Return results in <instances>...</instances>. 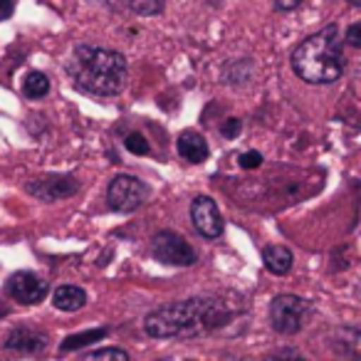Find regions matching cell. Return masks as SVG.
I'll return each instance as SVG.
<instances>
[{"instance_id": "1", "label": "cell", "mask_w": 361, "mask_h": 361, "mask_svg": "<svg viewBox=\"0 0 361 361\" xmlns=\"http://www.w3.org/2000/svg\"><path fill=\"white\" fill-rule=\"evenodd\" d=\"M228 317L231 312L218 297H188L149 312L144 317V331L154 339H183L218 329Z\"/></svg>"}, {"instance_id": "2", "label": "cell", "mask_w": 361, "mask_h": 361, "mask_svg": "<svg viewBox=\"0 0 361 361\" xmlns=\"http://www.w3.org/2000/svg\"><path fill=\"white\" fill-rule=\"evenodd\" d=\"M67 75L77 90L90 92L94 97H116L124 92L129 80L126 57L116 50L97 45H75L67 62Z\"/></svg>"}, {"instance_id": "3", "label": "cell", "mask_w": 361, "mask_h": 361, "mask_svg": "<svg viewBox=\"0 0 361 361\" xmlns=\"http://www.w3.org/2000/svg\"><path fill=\"white\" fill-rule=\"evenodd\" d=\"M344 35L339 25L329 23L319 32L305 37L300 45L292 50V70L307 85H329L336 82L344 72Z\"/></svg>"}, {"instance_id": "4", "label": "cell", "mask_w": 361, "mask_h": 361, "mask_svg": "<svg viewBox=\"0 0 361 361\" xmlns=\"http://www.w3.org/2000/svg\"><path fill=\"white\" fill-rule=\"evenodd\" d=\"M146 198H149V186L131 173L114 176L109 188H106V203H109V208L116 213L139 211V208L146 203Z\"/></svg>"}, {"instance_id": "5", "label": "cell", "mask_w": 361, "mask_h": 361, "mask_svg": "<svg viewBox=\"0 0 361 361\" xmlns=\"http://www.w3.org/2000/svg\"><path fill=\"white\" fill-rule=\"evenodd\" d=\"M310 305L297 295H277L270 305V324L277 334L292 336L305 326Z\"/></svg>"}, {"instance_id": "6", "label": "cell", "mask_w": 361, "mask_h": 361, "mask_svg": "<svg viewBox=\"0 0 361 361\" xmlns=\"http://www.w3.org/2000/svg\"><path fill=\"white\" fill-rule=\"evenodd\" d=\"M151 255L171 267H191L198 262V255L191 247V243L173 231H159L151 238Z\"/></svg>"}, {"instance_id": "7", "label": "cell", "mask_w": 361, "mask_h": 361, "mask_svg": "<svg viewBox=\"0 0 361 361\" xmlns=\"http://www.w3.org/2000/svg\"><path fill=\"white\" fill-rule=\"evenodd\" d=\"M25 191L32 198L42 203H57L62 198H70L80 191V183L72 176H62V173H50L42 176V178H32L25 183Z\"/></svg>"}, {"instance_id": "8", "label": "cell", "mask_w": 361, "mask_h": 361, "mask_svg": "<svg viewBox=\"0 0 361 361\" xmlns=\"http://www.w3.org/2000/svg\"><path fill=\"white\" fill-rule=\"evenodd\" d=\"M191 221H193V228H196L203 238H208V240L221 238L223 228H226V221H223L221 211H218V203L213 201L211 196H196L193 198Z\"/></svg>"}, {"instance_id": "9", "label": "cell", "mask_w": 361, "mask_h": 361, "mask_svg": "<svg viewBox=\"0 0 361 361\" xmlns=\"http://www.w3.org/2000/svg\"><path fill=\"white\" fill-rule=\"evenodd\" d=\"M6 290H8V295L16 302H20V305H37V302H42L47 297L50 285H47L42 277H37L35 272L20 270V272H16V275H11Z\"/></svg>"}, {"instance_id": "10", "label": "cell", "mask_w": 361, "mask_h": 361, "mask_svg": "<svg viewBox=\"0 0 361 361\" xmlns=\"http://www.w3.org/2000/svg\"><path fill=\"white\" fill-rule=\"evenodd\" d=\"M50 344V336L42 329H32V326H16V329L8 334L6 349L20 351V354H40Z\"/></svg>"}, {"instance_id": "11", "label": "cell", "mask_w": 361, "mask_h": 361, "mask_svg": "<svg viewBox=\"0 0 361 361\" xmlns=\"http://www.w3.org/2000/svg\"><path fill=\"white\" fill-rule=\"evenodd\" d=\"M176 149H178V156L188 164H201V161L208 159L211 154V146H208L206 136H201L198 131H183L176 141Z\"/></svg>"}, {"instance_id": "12", "label": "cell", "mask_w": 361, "mask_h": 361, "mask_svg": "<svg viewBox=\"0 0 361 361\" xmlns=\"http://www.w3.org/2000/svg\"><path fill=\"white\" fill-rule=\"evenodd\" d=\"M262 262H265V270L272 272V275L282 277L292 270V262H295V255H292L290 247L285 245H265L262 247Z\"/></svg>"}, {"instance_id": "13", "label": "cell", "mask_w": 361, "mask_h": 361, "mask_svg": "<svg viewBox=\"0 0 361 361\" xmlns=\"http://www.w3.org/2000/svg\"><path fill=\"white\" fill-rule=\"evenodd\" d=\"M52 305L60 312H77L87 305V292L77 285H62L52 292Z\"/></svg>"}, {"instance_id": "14", "label": "cell", "mask_w": 361, "mask_h": 361, "mask_svg": "<svg viewBox=\"0 0 361 361\" xmlns=\"http://www.w3.org/2000/svg\"><path fill=\"white\" fill-rule=\"evenodd\" d=\"M334 349L339 351L341 356H354V359H361V331L351 329V326H344L334 334Z\"/></svg>"}, {"instance_id": "15", "label": "cell", "mask_w": 361, "mask_h": 361, "mask_svg": "<svg viewBox=\"0 0 361 361\" xmlns=\"http://www.w3.org/2000/svg\"><path fill=\"white\" fill-rule=\"evenodd\" d=\"M109 334V329H87V331H80V334H70L65 341L60 344V354H70V351H77L82 346H90L94 341H102L104 336Z\"/></svg>"}, {"instance_id": "16", "label": "cell", "mask_w": 361, "mask_h": 361, "mask_svg": "<svg viewBox=\"0 0 361 361\" xmlns=\"http://www.w3.org/2000/svg\"><path fill=\"white\" fill-rule=\"evenodd\" d=\"M23 94L27 99H42V97L50 94V77L45 72H27L25 80H23Z\"/></svg>"}, {"instance_id": "17", "label": "cell", "mask_w": 361, "mask_h": 361, "mask_svg": "<svg viewBox=\"0 0 361 361\" xmlns=\"http://www.w3.org/2000/svg\"><path fill=\"white\" fill-rule=\"evenodd\" d=\"M82 359L87 361H94V359H102V361H129V351L119 349V346H104V349H92V351H85Z\"/></svg>"}, {"instance_id": "18", "label": "cell", "mask_w": 361, "mask_h": 361, "mask_svg": "<svg viewBox=\"0 0 361 361\" xmlns=\"http://www.w3.org/2000/svg\"><path fill=\"white\" fill-rule=\"evenodd\" d=\"M124 146H126V151H129V154H134V156H146L151 151L146 136L139 134V131H131V134H126Z\"/></svg>"}, {"instance_id": "19", "label": "cell", "mask_w": 361, "mask_h": 361, "mask_svg": "<svg viewBox=\"0 0 361 361\" xmlns=\"http://www.w3.org/2000/svg\"><path fill=\"white\" fill-rule=\"evenodd\" d=\"M131 8L136 13H144V16H154L164 8V0H131Z\"/></svg>"}, {"instance_id": "20", "label": "cell", "mask_w": 361, "mask_h": 361, "mask_svg": "<svg viewBox=\"0 0 361 361\" xmlns=\"http://www.w3.org/2000/svg\"><path fill=\"white\" fill-rule=\"evenodd\" d=\"M238 164H240L243 169H257V166L262 164V154L260 151H245V154L238 156Z\"/></svg>"}, {"instance_id": "21", "label": "cell", "mask_w": 361, "mask_h": 361, "mask_svg": "<svg viewBox=\"0 0 361 361\" xmlns=\"http://www.w3.org/2000/svg\"><path fill=\"white\" fill-rule=\"evenodd\" d=\"M240 131H243V121L235 119V116H231V119H226V124H221V134L226 139H235Z\"/></svg>"}, {"instance_id": "22", "label": "cell", "mask_w": 361, "mask_h": 361, "mask_svg": "<svg viewBox=\"0 0 361 361\" xmlns=\"http://www.w3.org/2000/svg\"><path fill=\"white\" fill-rule=\"evenodd\" d=\"M344 42L346 45H354V47H361V23H351L344 32Z\"/></svg>"}, {"instance_id": "23", "label": "cell", "mask_w": 361, "mask_h": 361, "mask_svg": "<svg viewBox=\"0 0 361 361\" xmlns=\"http://www.w3.org/2000/svg\"><path fill=\"white\" fill-rule=\"evenodd\" d=\"M302 3H305V0H275V8H277V11L290 13V11H297Z\"/></svg>"}, {"instance_id": "24", "label": "cell", "mask_w": 361, "mask_h": 361, "mask_svg": "<svg viewBox=\"0 0 361 361\" xmlns=\"http://www.w3.org/2000/svg\"><path fill=\"white\" fill-rule=\"evenodd\" d=\"M13 13H16V0H0V20H8Z\"/></svg>"}, {"instance_id": "25", "label": "cell", "mask_w": 361, "mask_h": 361, "mask_svg": "<svg viewBox=\"0 0 361 361\" xmlns=\"http://www.w3.org/2000/svg\"><path fill=\"white\" fill-rule=\"evenodd\" d=\"M275 356H280V359H282V356H292V359H302V354H300V351H290V349H280Z\"/></svg>"}, {"instance_id": "26", "label": "cell", "mask_w": 361, "mask_h": 361, "mask_svg": "<svg viewBox=\"0 0 361 361\" xmlns=\"http://www.w3.org/2000/svg\"><path fill=\"white\" fill-rule=\"evenodd\" d=\"M349 6H354V8H361V0H346Z\"/></svg>"}, {"instance_id": "27", "label": "cell", "mask_w": 361, "mask_h": 361, "mask_svg": "<svg viewBox=\"0 0 361 361\" xmlns=\"http://www.w3.org/2000/svg\"><path fill=\"white\" fill-rule=\"evenodd\" d=\"M0 314H3V312H0Z\"/></svg>"}]
</instances>
